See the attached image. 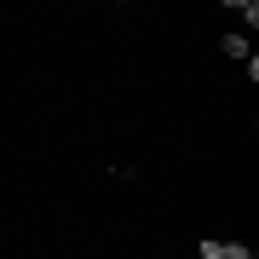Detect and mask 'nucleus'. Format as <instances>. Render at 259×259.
Returning <instances> with one entry per match:
<instances>
[{"label": "nucleus", "instance_id": "f03ea898", "mask_svg": "<svg viewBox=\"0 0 259 259\" xmlns=\"http://www.w3.org/2000/svg\"><path fill=\"white\" fill-rule=\"evenodd\" d=\"M219 47H225V58H248V40H242V35H225Z\"/></svg>", "mask_w": 259, "mask_h": 259}, {"label": "nucleus", "instance_id": "f257e3e1", "mask_svg": "<svg viewBox=\"0 0 259 259\" xmlns=\"http://www.w3.org/2000/svg\"><path fill=\"white\" fill-rule=\"evenodd\" d=\"M202 259H253L242 242H202Z\"/></svg>", "mask_w": 259, "mask_h": 259}]
</instances>
